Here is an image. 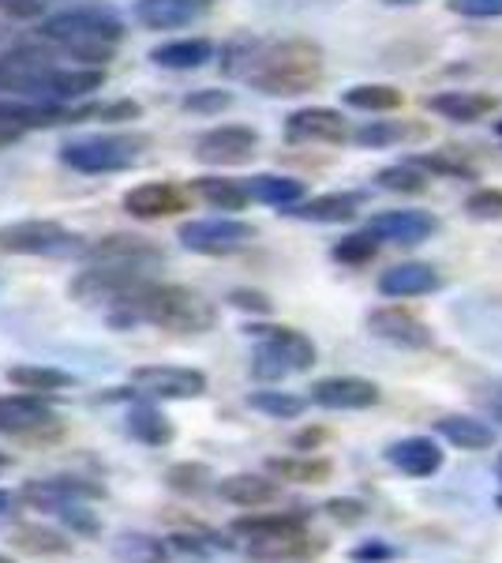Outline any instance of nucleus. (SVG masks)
I'll list each match as a JSON object with an SVG mask.
<instances>
[{
  "label": "nucleus",
  "instance_id": "1",
  "mask_svg": "<svg viewBox=\"0 0 502 563\" xmlns=\"http://www.w3.org/2000/svg\"><path fill=\"white\" fill-rule=\"evenodd\" d=\"M113 327H135L150 323L161 331L177 334H207L217 323V308L207 301L199 289L177 286V282H147L135 297H127L124 305H116L109 312Z\"/></svg>",
  "mask_w": 502,
  "mask_h": 563
},
{
  "label": "nucleus",
  "instance_id": "2",
  "mask_svg": "<svg viewBox=\"0 0 502 563\" xmlns=\"http://www.w3.org/2000/svg\"><path fill=\"white\" fill-rule=\"evenodd\" d=\"M42 38L60 45L79 65L105 68L116 53V42L124 38V20L102 0H83V4H71L45 15Z\"/></svg>",
  "mask_w": 502,
  "mask_h": 563
},
{
  "label": "nucleus",
  "instance_id": "3",
  "mask_svg": "<svg viewBox=\"0 0 502 563\" xmlns=\"http://www.w3.org/2000/svg\"><path fill=\"white\" fill-rule=\"evenodd\" d=\"M244 79H248L259 95H270V98L308 95V90H315L323 84V49L308 38L259 45V53H255Z\"/></svg>",
  "mask_w": 502,
  "mask_h": 563
},
{
  "label": "nucleus",
  "instance_id": "4",
  "mask_svg": "<svg viewBox=\"0 0 502 563\" xmlns=\"http://www.w3.org/2000/svg\"><path fill=\"white\" fill-rule=\"evenodd\" d=\"M244 331L259 339L252 357V376L259 384H278L286 376L308 372L315 365V342L293 327H270V323H248Z\"/></svg>",
  "mask_w": 502,
  "mask_h": 563
},
{
  "label": "nucleus",
  "instance_id": "5",
  "mask_svg": "<svg viewBox=\"0 0 502 563\" xmlns=\"http://www.w3.org/2000/svg\"><path fill=\"white\" fill-rule=\"evenodd\" d=\"M147 143V135H79V140H68L60 147V162L76 174H121V169H132L143 158Z\"/></svg>",
  "mask_w": 502,
  "mask_h": 563
},
{
  "label": "nucleus",
  "instance_id": "6",
  "mask_svg": "<svg viewBox=\"0 0 502 563\" xmlns=\"http://www.w3.org/2000/svg\"><path fill=\"white\" fill-rule=\"evenodd\" d=\"M87 238H79L76 230L49 218H26V222H8L0 225V252L8 256H45V260H68L83 256Z\"/></svg>",
  "mask_w": 502,
  "mask_h": 563
},
{
  "label": "nucleus",
  "instance_id": "7",
  "mask_svg": "<svg viewBox=\"0 0 502 563\" xmlns=\"http://www.w3.org/2000/svg\"><path fill=\"white\" fill-rule=\"evenodd\" d=\"M154 267H135V263H90V267L79 271L71 278L68 294L76 297L79 305H124L127 297L140 294L150 278Z\"/></svg>",
  "mask_w": 502,
  "mask_h": 563
},
{
  "label": "nucleus",
  "instance_id": "8",
  "mask_svg": "<svg viewBox=\"0 0 502 563\" xmlns=\"http://www.w3.org/2000/svg\"><path fill=\"white\" fill-rule=\"evenodd\" d=\"M177 241L196 256H236L255 241V225L244 218H191L177 230Z\"/></svg>",
  "mask_w": 502,
  "mask_h": 563
},
{
  "label": "nucleus",
  "instance_id": "9",
  "mask_svg": "<svg viewBox=\"0 0 502 563\" xmlns=\"http://www.w3.org/2000/svg\"><path fill=\"white\" fill-rule=\"evenodd\" d=\"M259 151V132L248 129V124H217V129L203 132L196 140V158L203 166H248Z\"/></svg>",
  "mask_w": 502,
  "mask_h": 563
},
{
  "label": "nucleus",
  "instance_id": "10",
  "mask_svg": "<svg viewBox=\"0 0 502 563\" xmlns=\"http://www.w3.org/2000/svg\"><path fill=\"white\" fill-rule=\"evenodd\" d=\"M105 488L94 485V481H83V477H42V481H26L20 499L31 504L34 511H49V515H60L76 504H87V499H102Z\"/></svg>",
  "mask_w": 502,
  "mask_h": 563
},
{
  "label": "nucleus",
  "instance_id": "11",
  "mask_svg": "<svg viewBox=\"0 0 502 563\" xmlns=\"http://www.w3.org/2000/svg\"><path fill=\"white\" fill-rule=\"evenodd\" d=\"M132 387L147 398H199L207 395V376L199 368L147 365L132 372Z\"/></svg>",
  "mask_w": 502,
  "mask_h": 563
},
{
  "label": "nucleus",
  "instance_id": "12",
  "mask_svg": "<svg viewBox=\"0 0 502 563\" xmlns=\"http://www.w3.org/2000/svg\"><path fill=\"white\" fill-rule=\"evenodd\" d=\"M379 398H382L379 384H371L364 376H326L312 384V402L334 413L371 410V406H379Z\"/></svg>",
  "mask_w": 502,
  "mask_h": 563
},
{
  "label": "nucleus",
  "instance_id": "13",
  "mask_svg": "<svg viewBox=\"0 0 502 563\" xmlns=\"http://www.w3.org/2000/svg\"><path fill=\"white\" fill-rule=\"evenodd\" d=\"M286 140L289 143H345L353 140L349 121L337 109L308 106L286 117Z\"/></svg>",
  "mask_w": 502,
  "mask_h": 563
},
{
  "label": "nucleus",
  "instance_id": "14",
  "mask_svg": "<svg viewBox=\"0 0 502 563\" xmlns=\"http://www.w3.org/2000/svg\"><path fill=\"white\" fill-rule=\"evenodd\" d=\"M87 263H135V267H161L166 252L140 233H109L102 241H90L83 252Z\"/></svg>",
  "mask_w": 502,
  "mask_h": 563
},
{
  "label": "nucleus",
  "instance_id": "15",
  "mask_svg": "<svg viewBox=\"0 0 502 563\" xmlns=\"http://www.w3.org/2000/svg\"><path fill=\"white\" fill-rule=\"evenodd\" d=\"M124 211L132 218H143V222L169 218V214L188 211V192L172 185V180H147V185L127 188V192H124Z\"/></svg>",
  "mask_w": 502,
  "mask_h": 563
},
{
  "label": "nucleus",
  "instance_id": "16",
  "mask_svg": "<svg viewBox=\"0 0 502 563\" xmlns=\"http://www.w3.org/2000/svg\"><path fill=\"white\" fill-rule=\"evenodd\" d=\"M368 331L376 339L390 342L398 350H427L432 346V331H427L424 320H416L405 308H376L368 312Z\"/></svg>",
  "mask_w": 502,
  "mask_h": 563
},
{
  "label": "nucleus",
  "instance_id": "17",
  "mask_svg": "<svg viewBox=\"0 0 502 563\" xmlns=\"http://www.w3.org/2000/svg\"><path fill=\"white\" fill-rule=\"evenodd\" d=\"M105 87V68H90V65H79V68H49L42 79V90H38V102H79V98L94 95V90Z\"/></svg>",
  "mask_w": 502,
  "mask_h": 563
},
{
  "label": "nucleus",
  "instance_id": "18",
  "mask_svg": "<svg viewBox=\"0 0 502 563\" xmlns=\"http://www.w3.org/2000/svg\"><path fill=\"white\" fill-rule=\"evenodd\" d=\"M214 8V0H135V20L147 31H177L191 26Z\"/></svg>",
  "mask_w": 502,
  "mask_h": 563
},
{
  "label": "nucleus",
  "instance_id": "19",
  "mask_svg": "<svg viewBox=\"0 0 502 563\" xmlns=\"http://www.w3.org/2000/svg\"><path fill=\"white\" fill-rule=\"evenodd\" d=\"M57 421L53 406L45 402L42 395L34 390H23V395H8L0 398V432H12V435H26V432H42Z\"/></svg>",
  "mask_w": 502,
  "mask_h": 563
},
{
  "label": "nucleus",
  "instance_id": "20",
  "mask_svg": "<svg viewBox=\"0 0 502 563\" xmlns=\"http://www.w3.org/2000/svg\"><path fill=\"white\" fill-rule=\"evenodd\" d=\"M387 462L405 477H432L443 470L446 455L439 451V443L427 440V435H409V440H398L387 448Z\"/></svg>",
  "mask_w": 502,
  "mask_h": 563
},
{
  "label": "nucleus",
  "instance_id": "21",
  "mask_svg": "<svg viewBox=\"0 0 502 563\" xmlns=\"http://www.w3.org/2000/svg\"><path fill=\"white\" fill-rule=\"evenodd\" d=\"M368 230L390 244H424L435 233V218L427 211H382L368 218Z\"/></svg>",
  "mask_w": 502,
  "mask_h": 563
},
{
  "label": "nucleus",
  "instance_id": "22",
  "mask_svg": "<svg viewBox=\"0 0 502 563\" xmlns=\"http://www.w3.org/2000/svg\"><path fill=\"white\" fill-rule=\"evenodd\" d=\"M435 289H439V271H435L432 263H420V260L398 263V267H390L379 275V294L394 297V301L424 297V294H435Z\"/></svg>",
  "mask_w": 502,
  "mask_h": 563
},
{
  "label": "nucleus",
  "instance_id": "23",
  "mask_svg": "<svg viewBox=\"0 0 502 563\" xmlns=\"http://www.w3.org/2000/svg\"><path fill=\"white\" fill-rule=\"evenodd\" d=\"M364 196L360 192H326L315 199H304L297 207H286V218H300V222H319V225H342L353 222L356 211H360Z\"/></svg>",
  "mask_w": 502,
  "mask_h": 563
},
{
  "label": "nucleus",
  "instance_id": "24",
  "mask_svg": "<svg viewBox=\"0 0 502 563\" xmlns=\"http://www.w3.org/2000/svg\"><path fill=\"white\" fill-rule=\"evenodd\" d=\"M217 496L233 507H267L274 499L281 496V485L263 474H233V477H222L217 481Z\"/></svg>",
  "mask_w": 502,
  "mask_h": 563
},
{
  "label": "nucleus",
  "instance_id": "25",
  "mask_svg": "<svg viewBox=\"0 0 502 563\" xmlns=\"http://www.w3.org/2000/svg\"><path fill=\"white\" fill-rule=\"evenodd\" d=\"M435 432L443 435L450 448L458 451H488L495 443V429L480 417H469V413H446L435 421Z\"/></svg>",
  "mask_w": 502,
  "mask_h": 563
},
{
  "label": "nucleus",
  "instance_id": "26",
  "mask_svg": "<svg viewBox=\"0 0 502 563\" xmlns=\"http://www.w3.org/2000/svg\"><path fill=\"white\" fill-rule=\"evenodd\" d=\"M427 109L446 117V121H454V124H472L495 109V98L477 95V90H443V95L427 98Z\"/></svg>",
  "mask_w": 502,
  "mask_h": 563
},
{
  "label": "nucleus",
  "instance_id": "27",
  "mask_svg": "<svg viewBox=\"0 0 502 563\" xmlns=\"http://www.w3.org/2000/svg\"><path fill=\"white\" fill-rule=\"evenodd\" d=\"M214 57V42L207 38H177V42H161L150 49V65L169 68V71H196L210 65Z\"/></svg>",
  "mask_w": 502,
  "mask_h": 563
},
{
  "label": "nucleus",
  "instance_id": "28",
  "mask_svg": "<svg viewBox=\"0 0 502 563\" xmlns=\"http://www.w3.org/2000/svg\"><path fill=\"white\" fill-rule=\"evenodd\" d=\"M127 435L140 440L143 448H169L177 429H172V421L154 402H135L127 410Z\"/></svg>",
  "mask_w": 502,
  "mask_h": 563
},
{
  "label": "nucleus",
  "instance_id": "29",
  "mask_svg": "<svg viewBox=\"0 0 502 563\" xmlns=\"http://www.w3.org/2000/svg\"><path fill=\"white\" fill-rule=\"evenodd\" d=\"M308 530V515L304 511H278V515H248V519H236L233 533H241L244 541H270V538H286V533Z\"/></svg>",
  "mask_w": 502,
  "mask_h": 563
},
{
  "label": "nucleus",
  "instance_id": "30",
  "mask_svg": "<svg viewBox=\"0 0 502 563\" xmlns=\"http://www.w3.org/2000/svg\"><path fill=\"white\" fill-rule=\"evenodd\" d=\"M248 196L255 203H267V207H297L304 203V180L297 177H286V174H259V177H248Z\"/></svg>",
  "mask_w": 502,
  "mask_h": 563
},
{
  "label": "nucleus",
  "instance_id": "31",
  "mask_svg": "<svg viewBox=\"0 0 502 563\" xmlns=\"http://www.w3.org/2000/svg\"><path fill=\"white\" fill-rule=\"evenodd\" d=\"M315 552L308 530L300 533H286V538H270V541H248V556L263 560V563H293V560H308Z\"/></svg>",
  "mask_w": 502,
  "mask_h": 563
},
{
  "label": "nucleus",
  "instance_id": "32",
  "mask_svg": "<svg viewBox=\"0 0 502 563\" xmlns=\"http://www.w3.org/2000/svg\"><path fill=\"white\" fill-rule=\"evenodd\" d=\"M113 560L116 563H166L169 544L161 538H154V533L127 530L113 541Z\"/></svg>",
  "mask_w": 502,
  "mask_h": 563
},
{
  "label": "nucleus",
  "instance_id": "33",
  "mask_svg": "<svg viewBox=\"0 0 502 563\" xmlns=\"http://www.w3.org/2000/svg\"><path fill=\"white\" fill-rule=\"evenodd\" d=\"M196 196L203 203L217 207V211H244L248 207V185L244 180H233V177H199L196 185Z\"/></svg>",
  "mask_w": 502,
  "mask_h": 563
},
{
  "label": "nucleus",
  "instance_id": "34",
  "mask_svg": "<svg viewBox=\"0 0 502 563\" xmlns=\"http://www.w3.org/2000/svg\"><path fill=\"white\" fill-rule=\"evenodd\" d=\"M8 384L20 387V390H34V395H45V390H64L71 387V372L49 368V365H15L8 368Z\"/></svg>",
  "mask_w": 502,
  "mask_h": 563
},
{
  "label": "nucleus",
  "instance_id": "35",
  "mask_svg": "<svg viewBox=\"0 0 502 563\" xmlns=\"http://www.w3.org/2000/svg\"><path fill=\"white\" fill-rule=\"evenodd\" d=\"M342 102L349 109H360V113H390V109L401 106V90L390 84H360L345 90Z\"/></svg>",
  "mask_w": 502,
  "mask_h": 563
},
{
  "label": "nucleus",
  "instance_id": "36",
  "mask_svg": "<svg viewBox=\"0 0 502 563\" xmlns=\"http://www.w3.org/2000/svg\"><path fill=\"white\" fill-rule=\"evenodd\" d=\"M248 406L274 417V421H293V417H300L308 410V398L293 395V390H252Z\"/></svg>",
  "mask_w": 502,
  "mask_h": 563
},
{
  "label": "nucleus",
  "instance_id": "37",
  "mask_svg": "<svg viewBox=\"0 0 502 563\" xmlns=\"http://www.w3.org/2000/svg\"><path fill=\"white\" fill-rule=\"evenodd\" d=\"M166 485L177 496H203L214 485V470L207 462H172L166 470Z\"/></svg>",
  "mask_w": 502,
  "mask_h": 563
},
{
  "label": "nucleus",
  "instance_id": "38",
  "mask_svg": "<svg viewBox=\"0 0 502 563\" xmlns=\"http://www.w3.org/2000/svg\"><path fill=\"white\" fill-rule=\"evenodd\" d=\"M376 185L387 188V192H398V196H420L427 188V174L424 169H416L413 162H398V166L379 169Z\"/></svg>",
  "mask_w": 502,
  "mask_h": 563
},
{
  "label": "nucleus",
  "instance_id": "39",
  "mask_svg": "<svg viewBox=\"0 0 502 563\" xmlns=\"http://www.w3.org/2000/svg\"><path fill=\"white\" fill-rule=\"evenodd\" d=\"M331 256L337 263H345V267H360V263H371L379 256V238L371 230H360V233H349V238H342L331 249Z\"/></svg>",
  "mask_w": 502,
  "mask_h": 563
},
{
  "label": "nucleus",
  "instance_id": "40",
  "mask_svg": "<svg viewBox=\"0 0 502 563\" xmlns=\"http://www.w3.org/2000/svg\"><path fill=\"white\" fill-rule=\"evenodd\" d=\"M409 140V124H398V121H368L353 132V143L360 147H390V143H401Z\"/></svg>",
  "mask_w": 502,
  "mask_h": 563
},
{
  "label": "nucleus",
  "instance_id": "41",
  "mask_svg": "<svg viewBox=\"0 0 502 563\" xmlns=\"http://www.w3.org/2000/svg\"><path fill=\"white\" fill-rule=\"evenodd\" d=\"M270 474L286 481H323L331 477V462L323 459H270Z\"/></svg>",
  "mask_w": 502,
  "mask_h": 563
},
{
  "label": "nucleus",
  "instance_id": "42",
  "mask_svg": "<svg viewBox=\"0 0 502 563\" xmlns=\"http://www.w3.org/2000/svg\"><path fill=\"white\" fill-rule=\"evenodd\" d=\"M230 106H233V90H222V87L191 90V95H185V102H180L185 113H199V117H217Z\"/></svg>",
  "mask_w": 502,
  "mask_h": 563
},
{
  "label": "nucleus",
  "instance_id": "43",
  "mask_svg": "<svg viewBox=\"0 0 502 563\" xmlns=\"http://www.w3.org/2000/svg\"><path fill=\"white\" fill-rule=\"evenodd\" d=\"M416 169H424V174H439V177H461V180H472L477 174H472V166H465V162L454 158V151H439V154H413Z\"/></svg>",
  "mask_w": 502,
  "mask_h": 563
},
{
  "label": "nucleus",
  "instance_id": "44",
  "mask_svg": "<svg viewBox=\"0 0 502 563\" xmlns=\"http://www.w3.org/2000/svg\"><path fill=\"white\" fill-rule=\"evenodd\" d=\"M169 544H172V549H180V552H191V556H210V552L233 549L230 541L217 538V533H210V530H180V533H172Z\"/></svg>",
  "mask_w": 502,
  "mask_h": 563
},
{
  "label": "nucleus",
  "instance_id": "45",
  "mask_svg": "<svg viewBox=\"0 0 502 563\" xmlns=\"http://www.w3.org/2000/svg\"><path fill=\"white\" fill-rule=\"evenodd\" d=\"M15 541H20V549H26V552H68L71 549V544L64 541V533L42 530V526H20V530H15Z\"/></svg>",
  "mask_w": 502,
  "mask_h": 563
},
{
  "label": "nucleus",
  "instance_id": "46",
  "mask_svg": "<svg viewBox=\"0 0 502 563\" xmlns=\"http://www.w3.org/2000/svg\"><path fill=\"white\" fill-rule=\"evenodd\" d=\"M259 45L263 42H255V38H233L230 45L222 49V68L230 71V76H248V68H252V60H255V53H259Z\"/></svg>",
  "mask_w": 502,
  "mask_h": 563
},
{
  "label": "nucleus",
  "instance_id": "47",
  "mask_svg": "<svg viewBox=\"0 0 502 563\" xmlns=\"http://www.w3.org/2000/svg\"><path fill=\"white\" fill-rule=\"evenodd\" d=\"M465 214L477 222H502V192L499 188H480L465 199Z\"/></svg>",
  "mask_w": 502,
  "mask_h": 563
},
{
  "label": "nucleus",
  "instance_id": "48",
  "mask_svg": "<svg viewBox=\"0 0 502 563\" xmlns=\"http://www.w3.org/2000/svg\"><path fill=\"white\" fill-rule=\"evenodd\" d=\"M60 0H4V12L12 15V20H42V15H49L53 8H57Z\"/></svg>",
  "mask_w": 502,
  "mask_h": 563
},
{
  "label": "nucleus",
  "instance_id": "49",
  "mask_svg": "<svg viewBox=\"0 0 502 563\" xmlns=\"http://www.w3.org/2000/svg\"><path fill=\"white\" fill-rule=\"evenodd\" d=\"M230 305L241 308V312H252V316H270L274 312V301L267 294H259V289H233Z\"/></svg>",
  "mask_w": 502,
  "mask_h": 563
},
{
  "label": "nucleus",
  "instance_id": "50",
  "mask_svg": "<svg viewBox=\"0 0 502 563\" xmlns=\"http://www.w3.org/2000/svg\"><path fill=\"white\" fill-rule=\"evenodd\" d=\"M353 563H390L398 560V549L390 541H364L349 552Z\"/></svg>",
  "mask_w": 502,
  "mask_h": 563
},
{
  "label": "nucleus",
  "instance_id": "51",
  "mask_svg": "<svg viewBox=\"0 0 502 563\" xmlns=\"http://www.w3.org/2000/svg\"><path fill=\"white\" fill-rule=\"evenodd\" d=\"M450 12L469 15V20H495L502 15V0H450Z\"/></svg>",
  "mask_w": 502,
  "mask_h": 563
},
{
  "label": "nucleus",
  "instance_id": "52",
  "mask_svg": "<svg viewBox=\"0 0 502 563\" xmlns=\"http://www.w3.org/2000/svg\"><path fill=\"white\" fill-rule=\"evenodd\" d=\"M326 515H331L334 522L353 526V522H360L364 515H368V507H364L360 499H345V496H337V499H326Z\"/></svg>",
  "mask_w": 502,
  "mask_h": 563
},
{
  "label": "nucleus",
  "instance_id": "53",
  "mask_svg": "<svg viewBox=\"0 0 502 563\" xmlns=\"http://www.w3.org/2000/svg\"><path fill=\"white\" fill-rule=\"evenodd\" d=\"M60 519L68 522L71 533H83V538H90V533L102 530V522L94 519V511H87L83 504H76V507H68V511H60Z\"/></svg>",
  "mask_w": 502,
  "mask_h": 563
},
{
  "label": "nucleus",
  "instance_id": "54",
  "mask_svg": "<svg viewBox=\"0 0 502 563\" xmlns=\"http://www.w3.org/2000/svg\"><path fill=\"white\" fill-rule=\"evenodd\" d=\"M483 406H488L491 417H499V421H502V384L495 387V395H483Z\"/></svg>",
  "mask_w": 502,
  "mask_h": 563
},
{
  "label": "nucleus",
  "instance_id": "55",
  "mask_svg": "<svg viewBox=\"0 0 502 563\" xmlns=\"http://www.w3.org/2000/svg\"><path fill=\"white\" fill-rule=\"evenodd\" d=\"M15 504H20V496H12V493H4V488H0V519H4V515H12Z\"/></svg>",
  "mask_w": 502,
  "mask_h": 563
},
{
  "label": "nucleus",
  "instance_id": "56",
  "mask_svg": "<svg viewBox=\"0 0 502 563\" xmlns=\"http://www.w3.org/2000/svg\"><path fill=\"white\" fill-rule=\"evenodd\" d=\"M0 90H8V95H12V76H8L4 60H0Z\"/></svg>",
  "mask_w": 502,
  "mask_h": 563
},
{
  "label": "nucleus",
  "instance_id": "57",
  "mask_svg": "<svg viewBox=\"0 0 502 563\" xmlns=\"http://www.w3.org/2000/svg\"><path fill=\"white\" fill-rule=\"evenodd\" d=\"M387 8H409V4H420V0H382Z\"/></svg>",
  "mask_w": 502,
  "mask_h": 563
},
{
  "label": "nucleus",
  "instance_id": "58",
  "mask_svg": "<svg viewBox=\"0 0 502 563\" xmlns=\"http://www.w3.org/2000/svg\"><path fill=\"white\" fill-rule=\"evenodd\" d=\"M495 477H499V488H502V455H499V462H495Z\"/></svg>",
  "mask_w": 502,
  "mask_h": 563
},
{
  "label": "nucleus",
  "instance_id": "59",
  "mask_svg": "<svg viewBox=\"0 0 502 563\" xmlns=\"http://www.w3.org/2000/svg\"><path fill=\"white\" fill-rule=\"evenodd\" d=\"M4 470H8V455H0V474H4Z\"/></svg>",
  "mask_w": 502,
  "mask_h": 563
},
{
  "label": "nucleus",
  "instance_id": "60",
  "mask_svg": "<svg viewBox=\"0 0 502 563\" xmlns=\"http://www.w3.org/2000/svg\"><path fill=\"white\" fill-rule=\"evenodd\" d=\"M0 563H15L12 556H4V552H0Z\"/></svg>",
  "mask_w": 502,
  "mask_h": 563
},
{
  "label": "nucleus",
  "instance_id": "61",
  "mask_svg": "<svg viewBox=\"0 0 502 563\" xmlns=\"http://www.w3.org/2000/svg\"><path fill=\"white\" fill-rule=\"evenodd\" d=\"M495 135H502V121H495Z\"/></svg>",
  "mask_w": 502,
  "mask_h": 563
},
{
  "label": "nucleus",
  "instance_id": "62",
  "mask_svg": "<svg viewBox=\"0 0 502 563\" xmlns=\"http://www.w3.org/2000/svg\"><path fill=\"white\" fill-rule=\"evenodd\" d=\"M0 38H4V31H0Z\"/></svg>",
  "mask_w": 502,
  "mask_h": 563
},
{
  "label": "nucleus",
  "instance_id": "63",
  "mask_svg": "<svg viewBox=\"0 0 502 563\" xmlns=\"http://www.w3.org/2000/svg\"><path fill=\"white\" fill-rule=\"evenodd\" d=\"M0 8H4V0H0Z\"/></svg>",
  "mask_w": 502,
  "mask_h": 563
}]
</instances>
